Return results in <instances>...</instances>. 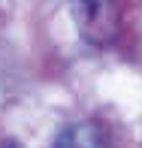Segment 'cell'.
Instances as JSON below:
<instances>
[{"mask_svg":"<svg viewBox=\"0 0 142 148\" xmlns=\"http://www.w3.org/2000/svg\"><path fill=\"white\" fill-rule=\"evenodd\" d=\"M73 15H76L82 33H88L91 39H103L112 33V3L109 0H70Z\"/></svg>","mask_w":142,"mask_h":148,"instance_id":"1","label":"cell"},{"mask_svg":"<svg viewBox=\"0 0 142 148\" xmlns=\"http://www.w3.org/2000/svg\"><path fill=\"white\" fill-rule=\"evenodd\" d=\"M51 148H106V139H103V130L97 124L82 121V124H73L64 133H58Z\"/></svg>","mask_w":142,"mask_h":148,"instance_id":"2","label":"cell"},{"mask_svg":"<svg viewBox=\"0 0 142 148\" xmlns=\"http://www.w3.org/2000/svg\"><path fill=\"white\" fill-rule=\"evenodd\" d=\"M3 148H21V145H18V142H12V139H9V142H3Z\"/></svg>","mask_w":142,"mask_h":148,"instance_id":"3","label":"cell"}]
</instances>
